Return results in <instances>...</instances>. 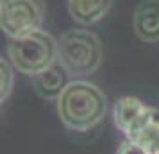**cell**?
<instances>
[{
	"label": "cell",
	"mask_w": 159,
	"mask_h": 154,
	"mask_svg": "<svg viewBox=\"0 0 159 154\" xmlns=\"http://www.w3.org/2000/svg\"><path fill=\"white\" fill-rule=\"evenodd\" d=\"M7 58L18 73L34 77L57 63V40L43 29L11 40Z\"/></svg>",
	"instance_id": "cell-3"
},
{
	"label": "cell",
	"mask_w": 159,
	"mask_h": 154,
	"mask_svg": "<svg viewBox=\"0 0 159 154\" xmlns=\"http://www.w3.org/2000/svg\"><path fill=\"white\" fill-rule=\"evenodd\" d=\"M15 68L9 59H0V102L4 104L15 88Z\"/></svg>",
	"instance_id": "cell-9"
},
{
	"label": "cell",
	"mask_w": 159,
	"mask_h": 154,
	"mask_svg": "<svg viewBox=\"0 0 159 154\" xmlns=\"http://www.w3.org/2000/svg\"><path fill=\"white\" fill-rule=\"evenodd\" d=\"M32 79V88L38 95L45 99V100H57L61 93L65 91V88L70 82V75L63 66L56 63L50 68H47L45 72L38 73Z\"/></svg>",
	"instance_id": "cell-7"
},
{
	"label": "cell",
	"mask_w": 159,
	"mask_h": 154,
	"mask_svg": "<svg viewBox=\"0 0 159 154\" xmlns=\"http://www.w3.org/2000/svg\"><path fill=\"white\" fill-rule=\"evenodd\" d=\"M45 0H0V29L9 40L43 29Z\"/></svg>",
	"instance_id": "cell-5"
},
{
	"label": "cell",
	"mask_w": 159,
	"mask_h": 154,
	"mask_svg": "<svg viewBox=\"0 0 159 154\" xmlns=\"http://www.w3.org/2000/svg\"><path fill=\"white\" fill-rule=\"evenodd\" d=\"M116 154H150V151H148L143 143L136 142V140L125 138L122 143H120V147H118Z\"/></svg>",
	"instance_id": "cell-10"
},
{
	"label": "cell",
	"mask_w": 159,
	"mask_h": 154,
	"mask_svg": "<svg viewBox=\"0 0 159 154\" xmlns=\"http://www.w3.org/2000/svg\"><path fill=\"white\" fill-rule=\"evenodd\" d=\"M147 149L150 151V154H159V129L154 133V134H152V138L148 140Z\"/></svg>",
	"instance_id": "cell-11"
},
{
	"label": "cell",
	"mask_w": 159,
	"mask_h": 154,
	"mask_svg": "<svg viewBox=\"0 0 159 154\" xmlns=\"http://www.w3.org/2000/svg\"><path fill=\"white\" fill-rule=\"evenodd\" d=\"M113 0H68V13L80 25H93L109 13Z\"/></svg>",
	"instance_id": "cell-8"
},
{
	"label": "cell",
	"mask_w": 159,
	"mask_h": 154,
	"mask_svg": "<svg viewBox=\"0 0 159 154\" xmlns=\"http://www.w3.org/2000/svg\"><path fill=\"white\" fill-rule=\"evenodd\" d=\"M113 122L125 138L136 140L147 147L152 134L159 129V110L138 97L125 95L113 106Z\"/></svg>",
	"instance_id": "cell-4"
},
{
	"label": "cell",
	"mask_w": 159,
	"mask_h": 154,
	"mask_svg": "<svg viewBox=\"0 0 159 154\" xmlns=\"http://www.w3.org/2000/svg\"><path fill=\"white\" fill-rule=\"evenodd\" d=\"M56 104L63 125L75 133L95 129L107 113V97L86 79H72Z\"/></svg>",
	"instance_id": "cell-1"
},
{
	"label": "cell",
	"mask_w": 159,
	"mask_h": 154,
	"mask_svg": "<svg viewBox=\"0 0 159 154\" xmlns=\"http://www.w3.org/2000/svg\"><path fill=\"white\" fill-rule=\"evenodd\" d=\"M136 36L145 43L159 41V0H141L132 15Z\"/></svg>",
	"instance_id": "cell-6"
},
{
	"label": "cell",
	"mask_w": 159,
	"mask_h": 154,
	"mask_svg": "<svg viewBox=\"0 0 159 154\" xmlns=\"http://www.w3.org/2000/svg\"><path fill=\"white\" fill-rule=\"evenodd\" d=\"M104 49L98 36L88 29H68L57 40V63L73 79L95 73L102 65Z\"/></svg>",
	"instance_id": "cell-2"
}]
</instances>
